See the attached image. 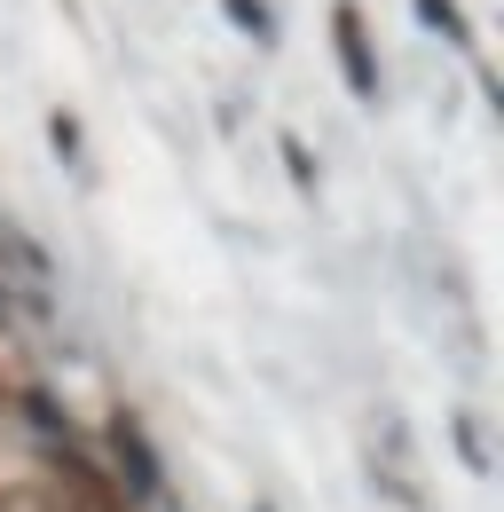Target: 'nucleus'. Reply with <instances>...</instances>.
<instances>
[{"mask_svg": "<svg viewBox=\"0 0 504 512\" xmlns=\"http://www.w3.org/2000/svg\"><path fill=\"white\" fill-rule=\"evenodd\" d=\"M0 512H48V505H40L32 489H8V497H0Z\"/></svg>", "mask_w": 504, "mask_h": 512, "instance_id": "f257e3e1", "label": "nucleus"}]
</instances>
